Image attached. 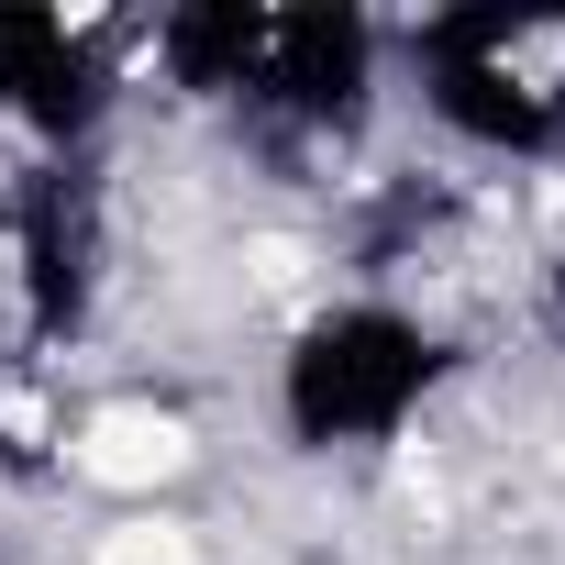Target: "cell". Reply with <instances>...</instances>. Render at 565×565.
<instances>
[{"label": "cell", "mask_w": 565, "mask_h": 565, "mask_svg": "<svg viewBox=\"0 0 565 565\" xmlns=\"http://www.w3.org/2000/svg\"><path fill=\"white\" fill-rule=\"evenodd\" d=\"M156 67L189 100L233 111L255 145L322 156V145L366 134L388 45L344 0H189V12L156 23Z\"/></svg>", "instance_id": "6da1fadb"}, {"label": "cell", "mask_w": 565, "mask_h": 565, "mask_svg": "<svg viewBox=\"0 0 565 565\" xmlns=\"http://www.w3.org/2000/svg\"><path fill=\"white\" fill-rule=\"evenodd\" d=\"M455 377V344L399 311V300H333L289 333L277 355V433L300 455H366V444H399L433 388Z\"/></svg>", "instance_id": "7a4b0ae2"}, {"label": "cell", "mask_w": 565, "mask_h": 565, "mask_svg": "<svg viewBox=\"0 0 565 565\" xmlns=\"http://www.w3.org/2000/svg\"><path fill=\"white\" fill-rule=\"evenodd\" d=\"M411 67H422V100L455 145L521 156V167L565 156V12H532V0L422 12Z\"/></svg>", "instance_id": "3957f363"}, {"label": "cell", "mask_w": 565, "mask_h": 565, "mask_svg": "<svg viewBox=\"0 0 565 565\" xmlns=\"http://www.w3.org/2000/svg\"><path fill=\"white\" fill-rule=\"evenodd\" d=\"M100 266H111V200L89 156H45L12 189V289H23V355H56L100 311Z\"/></svg>", "instance_id": "277c9868"}, {"label": "cell", "mask_w": 565, "mask_h": 565, "mask_svg": "<svg viewBox=\"0 0 565 565\" xmlns=\"http://www.w3.org/2000/svg\"><path fill=\"white\" fill-rule=\"evenodd\" d=\"M111 45L100 23H67V12H12L0 0V122H23L45 156H78L100 122H111Z\"/></svg>", "instance_id": "5b68a950"}, {"label": "cell", "mask_w": 565, "mask_h": 565, "mask_svg": "<svg viewBox=\"0 0 565 565\" xmlns=\"http://www.w3.org/2000/svg\"><path fill=\"white\" fill-rule=\"evenodd\" d=\"M56 455H67V422H56L45 355L0 344V477H56Z\"/></svg>", "instance_id": "8992f818"}, {"label": "cell", "mask_w": 565, "mask_h": 565, "mask_svg": "<svg viewBox=\"0 0 565 565\" xmlns=\"http://www.w3.org/2000/svg\"><path fill=\"white\" fill-rule=\"evenodd\" d=\"M554 322H565V255H554Z\"/></svg>", "instance_id": "52a82bcc"}]
</instances>
